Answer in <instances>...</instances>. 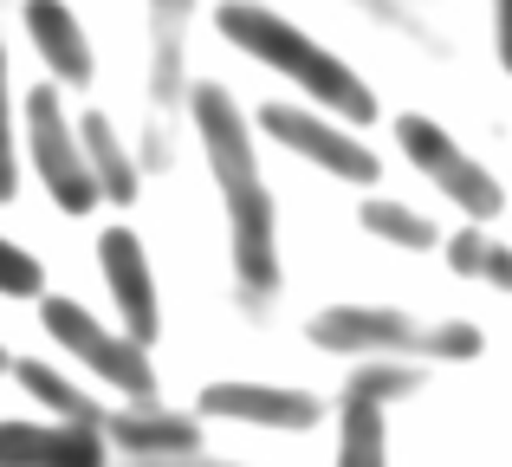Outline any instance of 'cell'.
Segmentation results:
<instances>
[{
  "label": "cell",
  "mask_w": 512,
  "mask_h": 467,
  "mask_svg": "<svg viewBox=\"0 0 512 467\" xmlns=\"http://www.w3.org/2000/svg\"><path fill=\"white\" fill-rule=\"evenodd\" d=\"M195 124L201 143H208V163L221 176L227 195V215H234V266L253 292H273L279 286V253H273V195L260 182V163H253V137L240 124L234 98L221 85H201L195 91Z\"/></svg>",
  "instance_id": "1"
},
{
  "label": "cell",
  "mask_w": 512,
  "mask_h": 467,
  "mask_svg": "<svg viewBox=\"0 0 512 467\" xmlns=\"http://www.w3.org/2000/svg\"><path fill=\"white\" fill-rule=\"evenodd\" d=\"M221 33L234 39L240 52H253V59H266L273 72H286L292 85H305L318 104H331L338 117H350V124H370L376 117V98H370V85H363L357 72H350L344 59H331L325 46H312V39L299 33V26H286L279 13H266V7H253V0H227L221 13Z\"/></svg>",
  "instance_id": "2"
},
{
  "label": "cell",
  "mask_w": 512,
  "mask_h": 467,
  "mask_svg": "<svg viewBox=\"0 0 512 467\" xmlns=\"http://www.w3.org/2000/svg\"><path fill=\"white\" fill-rule=\"evenodd\" d=\"M26 143H33V163H39V176H46L52 202H59L65 215H91V208H98V182H91L85 143L65 130V111L46 85L26 98Z\"/></svg>",
  "instance_id": "3"
},
{
  "label": "cell",
  "mask_w": 512,
  "mask_h": 467,
  "mask_svg": "<svg viewBox=\"0 0 512 467\" xmlns=\"http://www.w3.org/2000/svg\"><path fill=\"white\" fill-rule=\"evenodd\" d=\"M46 331L78 357V364L98 370L111 390H130V396H150V390H156L143 344H137V338H111V331H104L98 318L85 312V305H72V299H46Z\"/></svg>",
  "instance_id": "4"
},
{
  "label": "cell",
  "mask_w": 512,
  "mask_h": 467,
  "mask_svg": "<svg viewBox=\"0 0 512 467\" xmlns=\"http://www.w3.org/2000/svg\"><path fill=\"white\" fill-rule=\"evenodd\" d=\"M396 137H402V150H409V163L422 169L428 182H441V195H454V202L467 208L474 221H493L506 208V195H500V182L487 176V169L474 163V156H461L448 143V130H435L428 117H402L396 124Z\"/></svg>",
  "instance_id": "5"
},
{
  "label": "cell",
  "mask_w": 512,
  "mask_h": 467,
  "mask_svg": "<svg viewBox=\"0 0 512 467\" xmlns=\"http://www.w3.org/2000/svg\"><path fill=\"white\" fill-rule=\"evenodd\" d=\"M260 124L273 130V137L286 143V150H299V156H312V163H325L331 176H344V182H376V156L363 150V143L350 137V130L325 124V117L299 111V104H266Z\"/></svg>",
  "instance_id": "6"
},
{
  "label": "cell",
  "mask_w": 512,
  "mask_h": 467,
  "mask_svg": "<svg viewBox=\"0 0 512 467\" xmlns=\"http://www.w3.org/2000/svg\"><path fill=\"white\" fill-rule=\"evenodd\" d=\"M98 260L104 273H111V292H117V312H124V338H137L143 351L156 344V279H150V260H143L137 234L130 228H111L98 240Z\"/></svg>",
  "instance_id": "7"
},
{
  "label": "cell",
  "mask_w": 512,
  "mask_h": 467,
  "mask_svg": "<svg viewBox=\"0 0 512 467\" xmlns=\"http://www.w3.org/2000/svg\"><path fill=\"white\" fill-rule=\"evenodd\" d=\"M104 442L91 422H0V467H91Z\"/></svg>",
  "instance_id": "8"
},
{
  "label": "cell",
  "mask_w": 512,
  "mask_h": 467,
  "mask_svg": "<svg viewBox=\"0 0 512 467\" xmlns=\"http://www.w3.org/2000/svg\"><path fill=\"white\" fill-rule=\"evenodd\" d=\"M208 416H240V422H279V429H312L318 403L299 390H260V383H214L201 390Z\"/></svg>",
  "instance_id": "9"
},
{
  "label": "cell",
  "mask_w": 512,
  "mask_h": 467,
  "mask_svg": "<svg viewBox=\"0 0 512 467\" xmlns=\"http://www.w3.org/2000/svg\"><path fill=\"white\" fill-rule=\"evenodd\" d=\"M26 33H33V46L46 52V65L59 78H91L85 26L72 20V7H65V0H26Z\"/></svg>",
  "instance_id": "10"
},
{
  "label": "cell",
  "mask_w": 512,
  "mask_h": 467,
  "mask_svg": "<svg viewBox=\"0 0 512 467\" xmlns=\"http://www.w3.org/2000/svg\"><path fill=\"white\" fill-rule=\"evenodd\" d=\"M85 163H91V182H98V195H111V202H137V169H130V156L117 150V130L104 124L98 111L85 117Z\"/></svg>",
  "instance_id": "11"
},
{
  "label": "cell",
  "mask_w": 512,
  "mask_h": 467,
  "mask_svg": "<svg viewBox=\"0 0 512 467\" xmlns=\"http://www.w3.org/2000/svg\"><path fill=\"white\" fill-rule=\"evenodd\" d=\"M344 461L350 467H376L383 461V416H376L370 390H350V403H344Z\"/></svg>",
  "instance_id": "12"
},
{
  "label": "cell",
  "mask_w": 512,
  "mask_h": 467,
  "mask_svg": "<svg viewBox=\"0 0 512 467\" xmlns=\"http://www.w3.org/2000/svg\"><path fill=\"white\" fill-rule=\"evenodd\" d=\"M39 286H46V279H39V260L0 240V292H7V299H33Z\"/></svg>",
  "instance_id": "13"
},
{
  "label": "cell",
  "mask_w": 512,
  "mask_h": 467,
  "mask_svg": "<svg viewBox=\"0 0 512 467\" xmlns=\"http://www.w3.org/2000/svg\"><path fill=\"white\" fill-rule=\"evenodd\" d=\"M20 176H13V130H7V52H0V202H13Z\"/></svg>",
  "instance_id": "14"
},
{
  "label": "cell",
  "mask_w": 512,
  "mask_h": 467,
  "mask_svg": "<svg viewBox=\"0 0 512 467\" xmlns=\"http://www.w3.org/2000/svg\"><path fill=\"white\" fill-rule=\"evenodd\" d=\"M370 221H376V228H396L389 240H409V247H428V240H435V234H428V221L396 215V208H370Z\"/></svg>",
  "instance_id": "15"
},
{
  "label": "cell",
  "mask_w": 512,
  "mask_h": 467,
  "mask_svg": "<svg viewBox=\"0 0 512 467\" xmlns=\"http://www.w3.org/2000/svg\"><path fill=\"white\" fill-rule=\"evenodd\" d=\"M493 20H500V65L512 72V0H493Z\"/></svg>",
  "instance_id": "16"
},
{
  "label": "cell",
  "mask_w": 512,
  "mask_h": 467,
  "mask_svg": "<svg viewBox=\"0 0 512 467\" xmlns=\"http://www.w3.org/2000/svg\"><path fill=\"white\" fill-rule=\"evenodd\" d=\"M0 364H7V357H0Z\"/></svg>",
  "instance_id": "17"
}]
</instances>
